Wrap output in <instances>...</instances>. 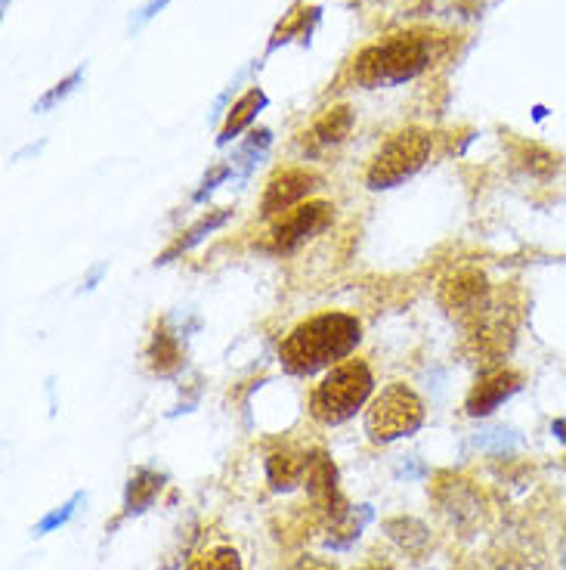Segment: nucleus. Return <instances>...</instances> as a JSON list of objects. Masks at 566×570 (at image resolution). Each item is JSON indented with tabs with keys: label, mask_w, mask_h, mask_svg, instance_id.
<instances>
[{
	"label": "nucleus",
	"mask_w": 566,
	"mask_h": 570,
	"mask_svg": "<svg viewBox=\"0 0 566 570\" xmlns=\"http://www.w3.org/2000/svg\"><path fill=\"white\" fill-rule=\"evenodd\" d=\"M331 217H335V205L331 202L298 205V208H291V212L279 217V224L269 233V243H272L276 252H295L307 239L319 236L331 224Z\"/></svg>",
	"instance_id": "nucleus-6"
},
{
	"label": "nucleus",
	"mask_w": 566,
	"mask_h": 570,
	"mask_svg": "<svg viewBox=\"0 0 566 570\" xmlns=\"http://www.w3.org/2000/svg\"><path fill=\"white\" fill-rule=\"evenodd\" d=\"M229 217H232V212H229V208H217V212L205 214V217H201L196 227L186 229V236H180V239L173 243V248H168V252L161 255V261H158V264H168L170 257H177V255H183V252H189V248H192V245H199L205 236H211L214 229L224 227Z\"/></svg>",
	"instance_id": "nucleus-15"
},
{
	"label": "nucleus",
	"mask_w": 566,
	"mask_h": 570,
	"mask_svg": "<svg viewBox=\"0 0 566 570\" xmlns=\"http://www.w3.org/2000/svg\"><path fill=\"white\" fill-rule=\"evenodd\" d=\"M384 533L397 542L406 556L415 558V561L425 556L427 546H430V533H427L425 524L415 521V518H390V521H384Z\"/></svg>",
	"instance_id": "nucleus-13"
},
{
	"label": "nucleus",
	"mask_w": 566,
	"mask_h": 570,
	"mask_svg": "<svg viewBox=\"0 0 566 570\" xmlns=\"http://www.w3.org/2000/svg\"><path fill=\"white\" fill-rule=\"evenodd\" d=\"M552 434L560 443H566V415H564V419H554V422H552Z\"/></svg>",
	"instance_id": "nucleus-23"
},
{
	"label": "nucleus",
	"mask_w": 566,
	"mask_h": 570,
	"mask_svg": "<svg viewBox=\"0 0 566 570\" xmlns=\"http://www.w3.org/2000/svg\"><path fill=\"white\" fill-rule=\"evenodd\" d=\"M316 174L304 171V168H291V171L276 174L269 180L264 202H260V214L264 217H276V214H288L291 208H298L300 202L310 196L316 189Z\"/></svg>",
	"instance_id": "nucleus-8"
},
{
	"label": "nucleus",
	"mask_w": 566,
	"mask_h": 570,
	"mask_svg": "<svg viewBox=\"0 0 566 570\" xmlns=\"http://www.w3.org/2000/svg\"><path fill=\"white\" fill-rule=\"evenodd\" d=\"M427 156H430V134L427 130H399L378 149V156L371 158L366 174L368 186L371 189H394L403 180H409L411 174L421 171Z\"/></svg>",
	"instance_id": "nucleus-5"
},
{
	"label": "nucleus",
	"mask_w": 566,
	"mask_h": 570,
	"mask_svg": "<svg viewBox=\"0 0 566 570\" xmlns=\"http://www.w3.org/2000/svg\"><path fill=\"white\" fill-rule=\"evenodd\" d=\"M427 62H430V41L418 31H406L366 47L354 59V78L363 87L403 85L418 71H425Z\"/></svg>",
	"instance_id": "nucleus-2"
},
{
	"label": "nucleus",
	"mask_w": 566,
	"mask_h": 570,
	"mask_svg": "<svg viewBox=\"0 0 566 570\" xmlns=\"http://www.w3.org/2000/svg\"><path fill=\"white\" fill-rule=\"evenodd\" d=\"M295 570H335V568L326 564V561H319V558H304V561L295 564Z\"/></svg>",
	"instance_id": "nucleus-22"
},
{
	"label": "nucleus",
	"mask_w": 566,
	"mask_h": 570,
	"mask_svg": "<svg viewBox=\"0 0 566 570\" xmlns=\"http://www.w3.org/2000/svg\"><path fill=\"white\" fill-rule=\"evenodd\" d=\"M439 301L443 307L455 314L458 320H474L480 314L483 307L489 304V285H486V276L477 271H461L455 273L453 279H446L443 292H439Z\"/></svg>",
	"instance_id": "nucleus-7"
},
{
	"label": "nucleus",
	"mask_w": 566,
	"mask_h": 570,
	"mask_svg": "<svg viewBox=\"0 0 566 570\" xmlns=\"http://www.w3.org/2000/svg\"><path fill=\"white\" fill-rule=\"evenodd\" d=\"M350 128H354V109L350 106H335V109H328V112L316 118L310 137L319 146H338V142L347 140Z\"/></svg>",
	"instance_id": "nucleus-14"
},
{
	"label": "nucleus",
	"mask_w": 566,
	"mask_h": 570,
	"mask_svg": "<svg viewBox=\"0 0 566 570\" xmlns=\"http://www.w3.org/2000/svg\"><path fill=\"white\" fill-rule=\"evenodd\" d=\"M267 106V97L260 94V90H248L245 97H241L236 106H232V115H229V121H227V128L220 130V146H227L232 137H239L241 130L248 128L251 121H255V115L257 109H264Z\"/></svg>",
	"instance_id": "nucleus-17"
},
{
	"label": "nucleus",
	"mask_w": 566,
	"mask_h": 570,
	"mask_svg": "<svg viewBox=\"0 0 566 570\" xmlns=\"http://www.w3.org/2000/svg\"><path fill=\"white\" fill-rule=\"evenodd\" d=\"M165 487V478L152 469H137L128 478V490H125V514H140L146 512L156 497Z\"/></svg>",
	"instance_id": "nucleus-11"
},
{
	"label": "nucleus",
	"mask_w": 566,
	"mask_h": 570,
	"mask_svg": "<svg viewBox=\"0 0 566 570\" xmlns=\"http://www.w3.org/2000/svg\"><path fill=\"white\" fill-rule=\"evenodd\" d=\"M425 425V403L406 385L384 387L366 413V434L371 443H390L409 438Z\"/></svg>",
	"instance_id": "nucleus-4"
},
{
	"label": "nucleus",
	"mask_w": 566,
	"mask_h": 570,
	"mask_svg": "<svg viewBox=\"0 0 566 570\" xmlns=\"http://www.w3.org/2000/svg\"><path fill=\"white\" fill-rule=\"evenodd\" d=\"M307 474V456L295 450H282L267 459V478L272 490H295Z\"/></svg>",
	"instance_id": "nucleus-12"
},
{
	"label": "nucleus",
	"mask_w": 566,
	"mask_h": 570,
	"mask_svg": "<svg viewBox=\"0 0 566 570\" xmlns=\"http://www.w3.org/2000/svg\"><path fill=\"white\" fill-rule=\"evenodd\" d=\"M437 502L443 512L453 518L458 528H470L483 512L480 493L470 487V481L461 478H443L437 484Z\"/></svg>",
	"instance_id": "nucleus-10"
},
{
	"label": "nucleus",
	"mask_w": 566,
	"mask_h": 570,
	"mask_svg": "<svg viewBox=\"0 0 566 570\" xmlns=\"http://www.w3.org/2000/svg\"><path fill=\"white\" fill-rule=\"evenodd\" d=\"M186 570H241V558L236 549L229 546H217L211 552H205L201 558H196Z\"/></svg>",
	"instance_id": "nucleus-18"
},
{
	"label": "nucleus",
	"mask_w": 566,
	"mask_h": 570,
	"mask_svg": "<svg viewBox=\"0 0 566 570\" xmlns=\"http://www.w3.org/2000/svg\"><path fill=\"white\" fill-rule=\"evenodd\" d=\"M371 387H375V379L363 360L338 363L319 385L312 387L310 415L322 425H340V422L354 419L356 410L371 394Z\"/></svg>",
	"instance_id": "nucleus-3"
},
{
	"label": "nucleus",
	"mask_w": 566,
	"mask_h": 570,
	"mask_svg": "<svg viewBox=\"0 0 566 570\" xmlns=\"http://www.w3.org/2000/svg\"><path fill=\"white\" fill-rule=\"evenodd\" d=\"M78 81H81V71H75L69 81H62V85H57V90H50V94H47V97H43L41 102H38V112H43V109H50V106H57L59 100H66V97H69V94H71V87L78 85Z\"/></svg>",
	"instance_id": "nucleus-21"
},
{
	"label": "nucleus",
	"mask_w": 566,
	"mask_h": 570,
	"mask_svg": "<svg viewBox=\"0 0 566 570\" xmlns=\"http://www.w3.org/2000/svg\"><path fill=\"white\" fill-rule=\"evenodd\" d=\"M363 338L359 320L350 314H319L291 328L282 342V366L291 375H312L354 354Z\"/></svg>",
	"instance_id": "nucleus-1"
},
{
	"label": "nucleus",
	"mask_w": 566,
	"mask_h": 570,
	"mask_svg": "<svg viewBox=\"0 0 566 570\" xmlns=\"http://www.w3.org/2000/svg\"><path fill=\"white\" fill-rule=\"evenodd\" d=\"M149 366L158 375H170V372H177L183 366V354H180V344L177 338L165 332V328H158L156 335H152V344H149Z\"/></svg>",
	"instance_id": "nucleus-16"
},
{
	"label": "nucleus",
	"mask_w": 566,
	"mask_h": 570,
	"mask_svg": "<svg viewBox=\"0 0 566 570\" xmlns=\"http://www.w3.org/2000/svg\"><path fill=\"white\" fill-rule=\"evenodd\" d=\"M229 174H232V165H217V168H211V174L201 180V189H196V202H205V196H211L217 184H224Z\"/></svg>",
	"instance_id": "nucleus-20"
},
{
	"label": "nucleus",
	"mask_w": 566,
	"mask_h": 570,
	"mask_svg": "<svg viewBox=\"0 0 566 570\" xmlns=\"http://www.w3.org/2000/svg\"><path fill=\"white\" fill-rule=\"evenodd\" d=\"M81 502H85V493H75V497H71L69 502H66V505H62V509H57V512H50V514H47V518H43L41 524H38V528H34V533H38V537H41V533H47V530L62 528V524H66V521H69L71 514L78 512V505H81Z\"/></svg>",
	"instance_id": "nucleus-19"
},
{
	"label": "nucleus",
	"mask_w": 566,
	"mask_h": 570,
	"mask_svg": "<svg viewBox=\"0 0 566 570\" xmlns=\"http://www.w3.org/2000/svg\"><path fill=\"white\" fill-rule=\"evenodd\" d=\"M520 387H524V375H520V372H510V370L486 372L480 382L474 385V391L467 394L465 400L467 415L483 419V415L496 413L498 406H502L505 400L514 397Z\"/></svg>",
	"instance_id": "nucleus-9"
}]
</instances>
